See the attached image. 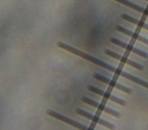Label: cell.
<instances>
[{
    "mask_svg": "<svg viewBox=\"0 0 148 130\" xmlns=\"http://www.w3.org/2000/svg\"><path fill=\"white\" fill-rule=\"evenodd\" d=\"M110 41H111L112 44H114V45H118V46L125 48L126 51H128V52H131V53H134V54H136V55H139V56H142V58H145V59H148V54H147L146 52H143V51H141V49H139V48L132 46L131 44H126V43H124V41H121V40H119V39H117V38H111Z\"/></svg>",
    "mask_w": 148,
    "mask_h": 130,
    "instance_id": "6da1fadb",
    "label": "cell"
},
{
    "mask_svg": "<svg viewBox=\"0 0 148 130\" xmlns=\"http://www.w3.org/2000/svg\"><path fill=\"white\" fill-rule=\"evenodd\" d=\"M116 30H117V31H119V32H121V33H124V35L130 36L131 38L138 39L139 41H141V43H143V44H147V45H148V38H145V37L140 36V35H139V33H136V32H132V31H130V30H127V29H125L124 26H120V25H118V26L116 28Z\"/></svg>",
    "mask_w": 148,
    "mask_h": 130,
    "instance_id": "52a82bcc",
    "label": "cell"
},
{
    "mask_svg": "<svg viewBox=\"0 0 148 130\" xmlns=\"http://www.w3.org/2000/svg\"><path fill=\"white\" fill-rule=\"evenodd\" d=\"M114 1H117V2H119V3H123V5H125V6L130 7V8H132V9H134V10H136V12H139V13H142L143 15L148 16V9H147V8H143V7L139 6V5H136V3H134V2H131V1H128V0H114Z\"/></svg>",
    "mask_w": 148,
    "mask_h": 130,
    "instance_id": "ba28073f",
    "label": "cell"
},
{
    "mask_svg": "<svg viewBox=\"0 0 148 130\" xmlns=\"http://www.w3.org/2000/svg\"><path fill=\"white\" fill-rule=\"evenodd\" d=\"M84 130H94V129H91V128H89V127H86V129Z\"/></svg>",
    "mask_w": 148,
    "mask_h": 130,
    "instance_id": "30bf717a",
    "label": "cell"
},
{
    "mask_svg": "<svg viewBox=\"0 0 148 130\" xmlns=\"http://www.w3.org/2000/svg\"><path fill=\"white\" fill-rule=\"evenodd\" d=\"M92 76H94V78H96L97 81H101V82H103V83L110 85L111 87L118 89V90H120V91H123V92H126V93H132V90H131V89H128V87H126V86H124V85H121V84H119V83H117V82H114V81H112V79H110V78H108V77H104V76H102V75H99V74H94Z\"/></svg>",
    "mask_w": 148,
    "mask_h": 130,
    "instance_id": "5b68a950",
    "label": "cell"
},
{
    "mask_svg": "<svg viewBox=\"0 0 148 130\" xmlns=\"http://www.w3.org/2000/svg\"><path fill=\"white\" fill-rule=\"evenodd\" d=\"M121 18L123 20H126V21H128V22H131V23H133L135 25H138L139 28H142V29L148 30V24L147 23H145V22H142L140 20H136V18H134V17L127 15V14H121Z\"/></svg>",
    "mask_w": 148,
    "mask_h": 130,
    "instance_id": "9c48e42d",
    "label": "cell"
},
{
    "mask_svg": "<svg viewBox=\"0 0 148 130\" xmlns=\"http://www.w3.org/2000/svg\"><path fill=\"white\" fill-rule=\"evenodd\" d=\"M146 1H148V0H146Z\"/></svg>",
    "mask_w": 148,
    "mask_h": 130,
    "instance_id": "8fae6325",
    "label": "cell"
},
{
    "mask_svg": "<svg viewBox=\"0 0 148 130\" xmlns=\"http://www.w3.org/2000/svg\"><path fill=\"white\" fill-rule=\"evenodd\" d=\"M104 53H105L106 55L113 58V59L119 60V61L123 62V63H126V64H128V66H131V67L138 69V70H142V69H143V66H141V64L136 63L135 61H132V60H130V59H127V58H125V56H121V55H119V54H117V53H114V52H112V51H110V49H104Z\"/></svg>",
    "mask_w": 148,
    "mask_h": 130,
    "instance_id": "8992f818",
    "label": "cell"
},
{
    "mask_svg": "<svg viewBox=\"0 0 148 130\" xmlns=\"http://www.w3.org/2000/svg\"><path fill=\"white\" fill-rule=\"evenodd\" d=\"M82 101L86 102V104H88V105H90V106H94V107H96L97 109H99V110H102V112H104V113H108V114H110V115H112V116H114V117H120V113H118L117 110H113V109L110 108V107H106L105 105H103V104H101V102L94 101V100H91V99H89V98H87V97H83V98H82Z\"/></svg>",
    "mask_w": 148,
    "mask_h": 130,
    "instance_id": "7a4b0ae2",
    "label": "cell"
},
{
    "mask_svg": "<svg viewBox=\"0 0 148 130\" xmlns=\"http://www.w3.org/2000/svg\"><path fill=\"white\" fill-rule=\"evenodd\" d=\"M87 89H88L89 91L96 93V94H99V95H102V97H104V98H106V99H109V100L116 102V104H119V105H121V106H126V101H125V100H123V99H120V98H118V97H116V95H112V94L109 93V92H104V91H102V90H99V89H97V87H95V86H92V85H88Z\"/></svg>",
    "mask_w": 148,
    "mask_h": 130,
    "instance_id": "277c9868",
    "label": "cell"
},
{
    "mask_svg": "<svg viewBox=\"0 0 148 130\" xmlns=\"http://www.w3.org/2000/svg\"><path fill=\"white\" fill-rule=\"evenodd\" d=\"M79 115H81V116H83V117H87L88 120H90L91 122H95V123H98V124H102V125H104V127H106L108 129H110V130H113L114 129V125L112 124V123H110V122H108V121H105V120H103V118H99V117H96V116H94V115H91L90 113H88V112H84L83 109H81V108H76V110H75Z\"/></svg>",
    "mask_w": 148,
    "mask_h": 130,
    "instance_id": "3957f363",
    "label": "cell"
}]
</instances>
